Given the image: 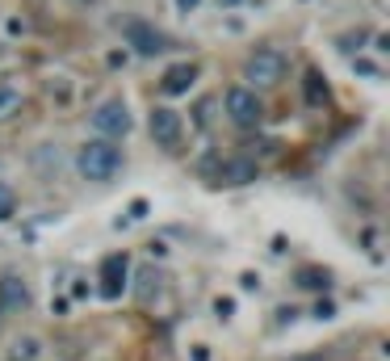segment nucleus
Listing matches in <instances>:
<instances>
[{
    "mask_svg": "<svg viewBox=\"0 0 390 361\" xmlns=\"http://www.w3.org/2000/svg\"><path fill=\"white\" fill-rule=\"evenodd\" d=\"M122 168H126V151L113 139H105V135H97V139H88V143L76 147V172L88 185H109Z\"/></svg>",
    "mask_w": 390,
    "mask_h": 361,
    "instance_id": "nucleus-1",
    "label": "nucleus"
},
{
    "mask_svg": "<svg viewBox=\"0 0 390 361\" xmlns=\"http://www.w3.org/2000/svg\"><path fill=\"white\" fill-rule=\"evenodd\" d=\"M223 105H227V118H231L239 130H256V126L265 122V105H260L256 88H244V84H235V88H227Z\"/></svg>",
    "mask_w": 390,
    "mask_h": 361,
    "instance_id": "nucleus-2",
    "label": "nucleus"
},
{
    "mask_svg": "<svg viewBox=\"0 0 390 361\" xmlns=\"http://www.w3.org/2000/svg\"><path fill=\"white\" fill-rule=\"evenodd\" d=\"M244 80L252 84V88H273V84H281L286 80V55L281 50H256V55H248V63H244Z\"/></svg>",
    "mask_w": 390,
    "mask_h": 361,
    "instance_id": "nucleus-3",
    "label": "nucleus"
},
{
    "mask_svg": "<svg viewBox=\"0 0 390 361\" xmlns=\"http://www.w3.org/2000/svg\"><path fill=\"white\" fill-rule=\"evenodd\" d=\"M130 126H134V118H130V105L122 97H109L92 109V130L105 135V139H126Z\"/></svg>",
    "mask_w": 390,
    "mask_h": 361,
    "instance_id": "nucleus-4",
    "label": "nucleus"
},
{
    "mask_svg": "<svg viewBox=\"0 0 390 361\" xmlns=\"http://www.w3.org/2000/svg\"><path fill=\"white\" fill-rule=\"evenodd\" d=\"M147 135L155 139V147H176L181 143V135H185V122H181V114L176 109H168V105H155L151 114H147Z\"/></svg>",
    "mask_w": 390,
    "mask_h": 361,
    "instance_id": "nucleus-5",
    "label": "nucleus"
},
{
    "mask_svg": "<svg viewBox=\"0 0 390 361\" xmlns=\"http://www.w3.org/2000/svg\"><path fill=\"white\" fill-rule=\"evenodd\" d=\"M29 303H34V290H29V282L21 273L17 269L0 273V315H21Z\"/></svg>",
    "mask_w": 390,
    "mask_h": 361,
    "instance_id": "nucleus-6",
    "label": "nucleus"
},
{
    "mask_svg": "<svg viewBox=\"0 0 390 361\" xmlns=\"http://www.w3.org/2000/svg\"><path fill=\"white\" fill-rule=\"evenodd\" d=\"M126 269H130V261H126V252H113V257H105L101 261V299H122V290H126Z\"/></svg>",
    "mask_w": 390,
    "mask_h": 361,
    "instance_id": "nucleus-7",
    "label": "nucleus"
},
{
    "mask_svg": "<svg viewBox=\"0 0 390 361\" xmlns=\"http://www.w3.org/2000/svg\"><path fill=\"white\" fill-rule=\"evenodd\" d=\"M122 34H126V42H130L139 55H160V50H164V34H160L155 25H147V21H126Z\"/></svg>",
    "mask_w": 390,
    "mask_h": 361,
    "instance_id": "nucleus-8",
    "label": "nucleus"
},
{
    "mask_svg": "<svg viewBox=\"0 0 390 361\" xmlns=\"http://www.w3.org/2000/svg\"><path fill=\"white\" fill-rule=\"evenodd\" d=\"M193 80H197V67H193V63H172V67L164 71L160 88H164L168 97H176V93H189V88H193Z\"/></svg>",
    "mask_w": 390,
    "mask_h": 361,
    "instance_id": "nucleus-9",
    "label": "nucleus"
},
{
    "mask_svg": "<svg viewBox=\"0 0 390 361\" xmlns=\"http://www.w3.org/2000/svg\"><path fill=\"white\" fill-rule=\"evenodd\" d=\"M38 357H42L38 336H13V341H8V353H4V361H38Z\"/></svg>",
    "mask_w": 390,
    "mask_h": 361,
    "instance_id": "nucleus-10",
    "label": "nucleus"
},
{
    "mask_svg": "<svg viewBox=\"0 0 390 361\" xmlns=\"http://www.w3.org/2000/svg\"><path fill=\"white\" fill-rule=\"evenodd\" d=\"M21 105H25V93L13 88V84H0V122H8Z\"/></svg>",
    "mask_w": 390,
    "mask_h": 361,
    "instance_id": "nucleus-11",
    "label": "nucleus"
},
{
    "mask_svg": "<svg viewBox=\"0 0 390 361\" xmlns=\"http://www.w3.org/2000/svg\"><path fill=\"white\" fill-rule=\"evenodd\" d=\"M223 177H227V185H248V181H256V164L252 160H235V164L223 168Z\"/></svg>",
    "mask_w": 390,
    "mask_h": 361,
    "instance_id": "nucleus-12",
    "label": "nucleus"
},
{
    "mask_svg": "<svg viewBox=\"0 0 390 361\" xmlns=\"http://www.w3.org/2000/svg\"><path fill=\"white\" fill-rule=\"evenodd\" d=\"M151 290L160 294V273L147 265V269H139V290H134V299H139V303H151Z\"/></svg>",
    "mask_w": 390,
    "mask_h": 361,
    "instance_id": "nucleus-13",
    "label": "nucleus"
},
{
    "mask_svg": "<svg viewBox=\"0 0 390 361\" xmlns=\"http://www.w3.org/2000/svg\"><path fill=\"white\" fill-rule=\"evenodd\" d=\"M298 286H307V290H328L332 278H328V269H302V273H298Z\"/></svg>",
    "mask_w": 390,
    "mask_h": 361,
    "instance_id": "nucleus-14",
    "label": "nucleus"
},
{
    "mask_svg": "<svg viewBox=\"0 0 390 361\" xmlns=\"http://www.w3.org/2000/svg\"><path fill=\"white\" fill-rule=\"evenodd\" d=\"M13 214H17V193H13V185L0 181V223H8Z\"/></svg>",
    "mask_w": 390,
    "mask_h": 361,
    "instance_id": "nucleus-15",
    "label": "nucleus"
},
{
    "mask_svg": "<svg viewBox=\"0 0 390 361\" xmlns=\"http://www.w3.org/2000/svg\"><path fill=\"white\" fill-rule=\"evenodd\" d=\"M181 4V13H189V8H197V0H176Z\"/></svg>",
    "mask_w": 390,
    "mask_h": 361,
    "instance_id": "nucleus-16",
    "label": "nucleus"
},
{
    "mask_svg": "<svg viewBox=\"0 0 390 361\" xmlns=\"http://www.w3.org/2000/svg\"><path fill=\"white\" fill-rule=\"evenodd\" d=\"M76 4H92V0H76Z\"/></svg>",
    "mask_w": 390,
    "mask_h": 361,
    "instance_id": "nucleus-17",
    "label": "nucleus"
}]
</instances>
